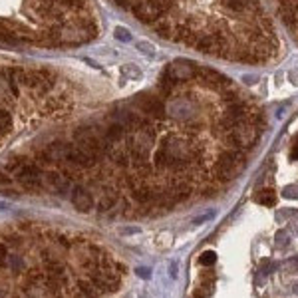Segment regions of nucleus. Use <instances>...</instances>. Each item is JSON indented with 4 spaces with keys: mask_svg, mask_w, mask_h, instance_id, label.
<instances>
[{
    "mask_svg": "<svg viewBox=\"0 0 298 298\" xmlns=\"http://www.w3.org/2000/svg\"><path fill=\"white\" fill-rule=\"evenodd\" d=\"M259 201L266 205V207H272L274 203H276V195H274V191L272 189H265L261 195H259Z\"/></svg>",
    "mask_w": 298,
    "mask_h": 298,
    "instance_id": "nucleus-3",
    "label": "nucleus"
},
{
    "mask_svg": "<svg viewBox=\"0 0 298 298\" xmlns=\"http://www.w3.org/2000/svg\"><path fill=\"white\" fill-rule=\"evenodd\" d=\"M199 74H201V68H197L195 64H191V62H183V60L171 64L165 72L167 78H169L171 82H175V84H179V82H189V80H197Z\"/></svg>",
    "mask_w": 298,
    "mask_h": 298,
    "instance_id": "nucleus-1",
    "label": "nucleus"
},
{
    "mask_svg": "<svg viewBox=\"0 0 298 298\" xmlns=\"http://www.w3.org/2000/svg\"><path fill=\"white\" fill-rule=\"evenodd\" d=\"M215 261H217V255H215L213 251H207V253H203V255L199 257V263H201L203 266L215 265Z\"/></svg>",
    "mask_w": 298,
    "mask_h": 298,
    "instance_id": "nucleus-4",
    "label": "nucleus"
},
{
    "mask_svg": "<svg viewBox=\"0 0 298 298\" xmlns=\"http://www.w3.org/2000/svg\"><path fill=\"white\" fill-rule=\"evenodd\" d=\"M113 34H115V38H117L120 42H130V40H132V34H130V30H128V28H122V26H117V28L113 30Z\"/></svg>",
    "mask_w": 298,
    "mask_h": 298,
    "instance_id": "nucleus-5",
    "label": "nucleus"
},
{
    "mask_svg": "<svg viewBox=\"0 0 298 298\" xmlns=\"http://www.w3.org/2000/svg\"><path fill=\"white\" fill-rule=\"evenodd\" d=\"M137 48H139L141 52H145V54H149V56H153V54H155V50L151 48V44H149V42H145V40H141V42H137Z\"/></svg>",
    "mask_w": 298,
    "mask_h": 298,
    "instance_id": "nucleus-6",
    "label": "nucleus"
},
{
    "mask_svg": "<svg viewBox=\"0 0 298 298\" xmlns=\"http://www.w3.org/2000/svg\"><path fill=\"white\" fill-rule=\"evenodd\" d=\"M290 157H292V159H298V137L294 139V143H292V151H290Z\"/></svg>",
    "mask_w": 298,
    "mask_h": 298,
    "instance_id": "nucleus-7",
    "label": "nucleus"
},
{
    "mask_svg": "<svg viewBox=\"0 0 298 298\" xmlns=\"http://www.w3.org/2000/svg\"><path fill=\"white\" fill-rule=\"evenodd\" d=\"M72 203L80 209V211H90L94 207V197L92 193H88L86 189H76L72 195Z\"/></svg>",
    "mask_w": 298,
    "mask_h": 298,
    "instance_id": "nucleus-2",
    "label": "nucleus"
}]
</instances>
